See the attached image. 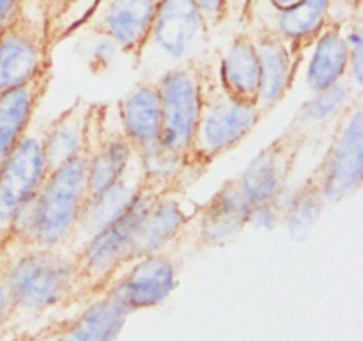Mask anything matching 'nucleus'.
Instances as JSON below:
<instances>
[{"label":"nucleus","instance_id":"f257e3e1","mask_svg":"<svg viewBox=\"0 0 363 341\" xmlns=\"http://www.w3.org/2000/svg\"><path fill=\"white\" fill-rule=\"evenodd\" d=\"M89 151L85 148L45 178L34 197L9 226V247L64 249L87 199Z\"/></svg>","mask_w":363,"mask_h":341},{"label":"nucleus","instance_id":"f03ea898","mask_svg":"<svg viewBox=\"0 0 363 341\" xmlns=\"http://www.w3.org/2000/svg\"><path fill=\"white\" fill-rule=\"evenodd\" d=\"M197 178V174L184 167L145 174L144 183L140 185L137 195L124 210L123 215L74 252L82 286H99L106 283L117 270H121L135 233L151 206L169 192L184 190Z\"/></svg>","mask_w":363,"mask_h":341},{"label":"nucleus","instance_id":"7ed1b4c3","mask_svg":"<svg viewBox=\"0 0 363 341\" xmlns=\"http://www.w3.org/2000/svg\"><path fill=\"white\" fill-rule=\"evenodd\" d=\"M261 119L257 107L227 94L216 73V57L206 59L201 66L199 116L184 169L202 176L218 156L250 135Z\"/></svg>","mask_w":363,"mask_h":341},{"label":"nucleus","instance_id":"20e7f679","mask_svg":"<svg viewBox=\"0 0 363 341\" xmlns=\"http://www.w3.org/2000/svg\"><path fill=\"white\" fill-rule=\"evenodd\" d=\"M209 32L191 0H162L156 6L144 43L133 59L144 80H158L167 71L211 57Z\"/></svg>","mask_w":363,"mask_h":341},{"label":"nucleus","instance_id":"39448f33","mask_svg":"<svg viewBox=\"0 0 363 341\" xmlns=\"http://www.w3.org/2000/svg\"><path fill=\"white\" fill-rule=\"evenodd\" d=\"M4 276L13 304L45 309L82 286L77 254L66 249H13L4 256Z\"/></svg>","mask_w":363,"mask_h":341},{"label":"nucleus","instance_id":"423d86ee","mask_svg":"<svg viewBox=\"0 0 363 341\" xmlns=\"http://www.w3.org/2000/svg\"><path fill=\"white\" fill-rule=\"evenodd\" d=\"M204 60L174 67L156 80L162 112V151L169 169L184 167L190 156Z\"/></svg>","mask_w":363,"mask_h":341},{"label":"nucleus","instance_id":"0eeeda50","mask_svg":"<svg viewBox=\"0 0 363 341\" xmlns=\"http://www.w3.org/2000/svg\"><path fill=\"white\" fill-rule=\"evenodd\" d=\"M326 205H339L362 188L363 109L362 94L353 99L333 128L325 156L312 173Z\"/></svg>","mask_w":363,"mask_h":341},{"label":"nucleus","instance_id":"6e6552de","mask_svg":"<svg viewBox=\"0 0 363 341\" xmlns=\"http://www.w3.org/2000/svg\"><path fill=\"white\" fill-rule=\"evenodd\" d=\"M110 110L112 105L108 103H91L89 107L85 128V148L89 151V195L98 194L112 185L135 155L121 126L119 114H110Z\"/></svg>","mask_w":363,"mask_h":341},{"label":"nucleus","instance_id":"1a4fd4ad","mask_svg":"<svg viewBox=\"0 0 363 341\" xmlns=\"http://www.w3.org/2000/svg\"><path fill=\"white\" fill-rule=\"evenodd\" d=\"M307 144V139L300 131L287 126L275 141L254 156L243 173L236 176L250 205L280 201L284 197V190L296 167L298 156Z\"/></svg>","mask_w":363,"mask_h":341},{"label":"nucleus","instance_id":"9d476101","mask_svg":"<svg viewBox=\"0 0 363 341\" xmlns=\"http://www.w3.org/2000/svg\"><path fill=\"white\" fill-rule=\"evenodd\" d=\"M46 178L41 131L25 134L0 158V227L9 231L14 217L39 190Z\"/></svg>","mask_w":363,"mask_h":341},{"label":"nucleus","instance_id":"9b49d317","mask_svg":"<svg viewBox=\"0 0 363 341\" xmlns=\"http://www.w3.org/2000/svg\"><path fill=\"white\" fill-rule=\"evenodd\" d=\"M121 126L133 153L142 160L147 173L169 169L162 151V112L155 80L142 78L133 91L117 103Z\"/></svg>","mask_w":363,"mask_h":341},{"label":"nucleus","instance_id":"f8f14e48","mask_svg":"<svg viewBox=\"0 0 363 341\" xmlns=\"http://www.w3.org/2000/svg\"><path fill=\"white\" fill-rule=\"evenodd\" d=\"M250 202L245 197L238 178H230L206 205L199 206L181 231L179 242L201 245H225L234 242L247 227Z\"/></svg>","mask_w":363,"mask_h":341},{"label":"nucleus","instance_id":"ddd939ff","mask_svg":"<svg viewBox=\"0 0 363 341\" xmlns=\"http://www.w3.org/2000/svg\"><path fill=\"white\" fill-rule=\"evenodd\" d=\"M158 4L155 0H98L87 16L73 28L78 32L106 36L119 52L135 59L144 43Z\"/></svg>","mask_w":363,"mask_h":341},{"label":"nucleus","instance_id":"4468645a","mask_svg":"<svg viewBox=\"0 0 363 341\" xmlns=\"http://www.w3.org/2000/svg\"><path fill=\"white\" fill-rule=\"evenodd\" d=\"M50 46L45 23L25 13L0 32V92L25 84L52 63Z\"/></svg>","mask_w":363,"mask_h":341},{"label":"nucleus","instance_id":"2eb2a0df","mask_svg":"<svg viewBox=\"0 0 363 341\" xmlns=\"http://www.w3.org/2000/svg\"><path fill=\"white\" fill-rule=\"evenodd\" d=\"M145 174H147V170H145L142 160L137 155L131 156L124 173L112 185L85 199L73 233H71L64 249L77 252L82 245L87 244L99 231L116 222L137 195L138 188L144 183Z\"/></svg>","mask_w":363,"mask_h":341},{"label":"nucleus","instance_id":"dca6fc26","mask_svg":"<svg viewBox=\"0 0 363 341\" xmlns=\"http://www.w3.org/2000/svg\"><path fill=\"white\" fill-rule=\"evenodd\" d=\"M328 0H303L291 9H279L269 0H250L243 23L247 31H259L286 39L307 50L326 23Z\"/></svg>","mask_w":363,"mask_h":341},{"label":"nucleus","instance_id":"f3484780","mask_svg":"<svg viewBox=\"0 0 363 341\" xmlns=\"http://www.w3.org/2000/svg\"><path fill=\"white\" fill-rule=\"evenodd\" d=\"M254 43L259 60V94L255 107L262 117L272 112L289 92L296 71L303 60L305 50L291 45L286 39L259 31H247Z\"/></svg>","mask_w":363,"mask_h":341},{"label":"nucleus","instance_id":"a211bd4d","mask_svg":"<svg viewBox=\"0 0 363 341\" xmlns=\"http://www.w3.org/2000/svg\"><path fill=\"white\" fill-rule=\"evenodd\" d=\"M176 283L177 270L172 258L165 251L156 252L131 263L130 270L113 284L106 297L131 313L163 302Z\"/></svg>","mask_w":363,"mask_h":341},{"label":"nucleus","instance_id":"6ab92c4d","mask_svg":"<svg viewBox=\"0 0 363 341\" xmlns=\"http://www.w3.org/2000/svg\"><path fill=\"white\" fill-rule=\"evenodd\" d=\"M183 192L184 190L169 192L151 206L138 231L135 233L133 242L124 256L123 266L131 265L144 256L167 251L170 245L176 244L183 227L186 226L190 217L197 210H186Z\"/></svg>","mask_w":363,"mask_h":341},{"label":"nucleus","instance_id":"aec40b11","mask_svg":"<svg viewBox=\"0 0 363 341\" xmlns=\"http://www.w3.org/2000/svg\"><path fill=\"white\" fill-rule=\"evenodd\" d=\"M53 78V63L18 87L0 92V158L28 131L30 121L48 91Z\"/></svg>","mask_w":363,"mask_h":341},{"label":"nucleus","instance_id":"412c9836","mask_svg":"<svg viewBox=\"0 0 363 341\" xmlns=\"http://www.w3.org/2000/svg\"><path fill=\"white\" fill-rule=\"evenodd\" d=\"M216 73L230 98L255 105L261 73L254 43L247 31L238 32L225 50L216 55Z\"/></svg>","mask_w":363,"mask_h":341},{"label":"nucleus","instance_id":"4be33fe9","mask_svg":"<svg viewBox=\"0 0 363 341\" xmlns=\"http://www.w3.org/2000/svg\"><path fill=\"white\" fill-rule=\"evenodd\" d=\"M89 107L91 103L84 98H77L73 105L67 107L41 131L46 176L73 160L84 149Z\"/></svg>","mask_w":363,"mask_h":341},{"label":"nucleus","instance_id":"5701e85b","mask_svg":"<svg viewBox=\"0 0 363 341\" xmlns=\"http://www.w3.org/2000/svg\"><path fill=\"white\" fill-rule=\"evenodd\" d=\"M311 46L305 82L312 92L325 91L347 77V46L342 25L325 23Z\"/></svg>","mask_w":363,"mask_h":341},{"label":"nucleus","instance_id":"b1692460","mask_svg":"<svg viewBox=\"0 0 363 341\" xmlns=\"http://www.w3.org/2000/svg\"><path fill=\"white\" fill-rule=\"evenodd\" d=\"M362 92L354 91L350 80L344 78L339 84L332 85L325 91L314 92V96L307 99L300 107L296 116L291 119L289 128L300 131L308 142L314 134H319V131L332 126V124L335 126L339 117L346 112L347 107Z\"/></svg>","mask_w":363,"mask_h":341},{"label":"nucleus","instance_id":"393cba45","mask_svg":"<svg viewBox=\"0 0 363 341\" xmlns=\"http://www.w3.org/2000/svg\"><path fill=\"white\" fill-rule=\"evenodd\" d=\"M325 199L319 190L314 174L307 178L291 195L282 201V224L291 240L305 244L311 238L312 229L325 212Z\"/></svg>","mask_w":363,"mask_h":341},{"label":"nucleus","instance_id":"a878e982","mask_svg":"<svg viewBox=\"0 0 363 341\" xmlns=\"http://www.w3.org/2000/svg\"><path fill=\"white\" fill-rule=\"evenodd\" d=\"M126 316V309L110 297H105L92 304L62 334L60 341H116Z\"/></svg>","mask_w":363,"mask_h":341},{"label":"nucleus","instance_id":"bb28decb","mask_svg":"<svg viewBox=\"0 0 363 341\" xmlns=\"http://www.w3.org/2000/svg\"><path fill=\"white\" fill-rule=\"evenodd\" d=\"M362 14L353 20L342 23L344 39L347 46V80L354 91L362 92L363 85V36H362Z\"/></svg>","mask_w":363,"mask_h":341},{"label":"nucleus","instance_id":"cd10ccee","mask_svg":"<svg viewBox=\"0 0 363 341\" xmlns=\"http://www.w3.org/2000/svg\"><path fill=\"white\" fill-rule=\"evenodd\" d=\"M96 2H98V0H69L67 6L62 9V13L57 16V20L53 21V25L50 27V45H55V43H60L64 41V39L71 38L73 28L87 16L89 11L94 7Z\"/></svg>","mask_w":363,"mask_h":341},{"label":"nucleus","instance_id":"c85d7f7f","mask_svg":"<svg viewBox=\"0 0 363 341\" xmlns=\"http://www.w3.org/2000/svg\"><path fill=\"white\" fill-rule=\"evenodd\" d=\"M282 201H264V202H254L250 205V212H248L247 227H254V229H275L279 224H282Z\"/></svg>","mask_w":363,"mask_h":341},{"label":"nucleus","instance_id":"c756f323","mask_svg":"<svg viewBox=\"0 0 363 341\" xmlns=\"http://www.w3.org/2000/svg\"><path fill=\"white\" fill-rule=\"evenodd\" d=\"M206 31L211 34L223 21H227L225 0H191Z\"/></svg>","mask_w":363,"mask_h":341},{"label":"nucleus","instance_id":"7c9ffc66","mask_svg":"<svg viewBox=\"0 0 363 341\" xmlns=\"http://www.w3.org/2000/svg\"><path fill=\"white\" fill-rule=\"evenodd\" d=\"M98 36V43L91 46V52H89V67H91L94 73H101V71H106L112 64L113 57L119 52L116 43L112 41L106 36Z\"/></svg>","mask_w":363,"mask_h":341},{"label":"nucleus","instance_id":"2f4dec72","mask_svg":"<svg viewBox=\"0 0 363 341\" xmlns=\"http://www.w3.org/2000/svg\"><path fill=\"white\" fill-rule=\"evenodd\" d=\"M362 14V0H328L326 23L342 25Z\"/></svg>","mask_w":363,"mask_h":341},{"label":"nucleus","instance_id":"473e14b6","mask_svg":"<svg viewBox=\"0 0 363 341\" xmlns=\"http://www.w3.org/2000/svg\"><path fill=\"white\" fill-rule=\"evenodd\" d=\"M23 14V0H0V32Z\"/></svg>","mask_w":363,"mask_h":341},{"label":"nucleus","instance_id":"72a5a7b5","mask_svg":"<svg viewBox=\"0 0 363 341\" xmlns=\"http://www.w3.org/2000/svg\"><path fill=\"white\" fill-rule=\"evenodd\" d=\"M69 0H39L41 4V18L45 21V27H46V34H48L50 27L53 25V21L57 20L60 13H62L64 7L67 6Z\"/></svg>","mask_w":363,"mask_h":341},{"label":"nucleus","instance_id":"f704fd0d","mask_svg":"<svg viewBox=\"0 0 363 341\" xmlns=\"http://www.w3.org/2000/svg\"><path fill=\"white\" fill-rule=\"evenodd\" d=\"M2 263H4V259H2ZM2 263H0V322H2L7 315H9L11 308H14L13 297H11V291H9V286H7L6 276H4Z\"/></svg>","mask_w":363,"mask_h":341},{"label":"nucleus","instance_id":"c9c22d12","mask_svg":"<svg viewBox=\"0 0 363 341\" xmlns=\"http://www.w3.org/2000/svg\"><path fill=\"white\" fill-rule=\"evenodd\" d=\"M248 2H250V0H225L227 20L236 21V23H243Z\"/></svg>","mask_w":363,"mask_h":341},{"label":"nucleus","instance_id":"e433bc0d","mask_svg":"<svg viewBox=\"0 0 363 341\" xmlns=\"http://www.w3.org/2000/svg\"><path fill=\"white\" fill-rule=\"evenodd\" d=\"M7 247H9V231L0 227V259L6 254Z\"/></svg>","mask_w":363,"mask_h":341},{"label":"nucleus","instance_id":"4c0bfd02","mask_svg":"<svg viewBox=\"0 0 363 341\" xmlns=\"http://www.w3.org/2000/svg\"><path fill=\"white\" fill-rule=\"evenodd\" d=\"M269 2H272L273 6L279 7V9H291V7L298 6V4H301L303 0H269Z\"/></svg>","mask_w":363,"mask_h":341},{"label":"nucleus","instance_id":"58836bf2","mask_svg":"<svg viewBox=\"0 0 363 341\" xmlns=\"http://www.w3.org/2000/svg\"><path fill=\"white\" fill-rule=\"evenodd\" d=\"M155 2H156V4H160V2H162V0H155Z\"/></svg>","mask_w":363,"mask_h":341},{"label":"nucleus","instance_id":"ea45409f","mask_svg":"<svg viewBox=\"0 0 363 341\" xmlns=\"http://www.w3.org/2000/svg\"><path fill=\"white\" fill-rule=\"evenodd\" d=\"M4 256H6V254H4ZM4 259V258H2ZM2 259H0V263H2Z\"/></svg>","mask_w":363,"mask_h":341}]
</instances>
